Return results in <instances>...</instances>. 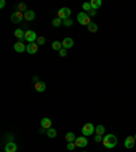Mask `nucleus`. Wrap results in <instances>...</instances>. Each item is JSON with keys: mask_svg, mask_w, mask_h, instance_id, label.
<instances>
[{"mask_svg": "<svg viewBox=\"0 0 136 152\" xmlns=\"http://www.w3.org/2000/svg\"><path fill=\"white\" fill-rule=\"evenodd\" d=\"M102 144L105 145V148H108V149H113V148L117 145V137H116L113 133L105 134L104 140H102Z\"/></svg>", "mask_w": 136, "mask_h": 152, "instance_id": "f257e3e1", "label": "nucleus"}, {"mask_svg": "<svg viewBox=\"0 0 136 152\" xmlns=\"http://www.w3.org/2000/svg\"><path fill=\"white\" fill-rule=\"evenodd\" d=\"M76 21L80 23L82 26H89V25L91 23L90 16H89V15H87L84 11H82V12L78 14V15H76Z\"/></svg>", "mask_w": 136, "mask_h": 152, "instance_id": "f03ea898", "label": "nucleus"}, {"mask_svg": "<svg viewBox=\"0 0 136 152\" xmlns=\"http://www.w3.org/2000/svg\"><path fill=\"white\" fill-rule=\"evenodd\" d=\"M71 14H72L71 8H68V7H63V8H60L59 11H57V18H60L61 21H65V19L71 18Z\"/></svg>", "mask_w": 136, "mask_h": 152, "instance_id": "7ed1b4c3", "label": "nucleus"}, {"mask_svg": "<svg viewBox=\"0 0 136 152\" xmlns=\"http://www.w3.org/2000/svg\"><path fill=\"white\" fill-rule=\"evenodd\" d=\"M95 132V126L91 124V122H87V124H84L83 125V128H82V134L83 136H91V134Z\"/></svg>", "mask_w": 136, "mask_h": 152, "instance_id": "20e7f679", "label": "nucleus"}, {"mask_svg": "<svg viewBox=\"0 0 136 152\" xmlns=\"http://www.w3.org/2000/svg\"><path fill=\"white\" fill-rule=\"evenodd\" d=\"M37 33L33 31V30H27V31H25V41H26L27 44H34V42H37Z\"/></svg>", "mask_w": 136, "mask_h": 152, "instance_id": "39448f33", "label": "nucleus"}, {"mask_svg": "<svg viewBox=\"0 0 136 152\" xmlns=\"http://www.w3.org/2000/svg\"><path fill=\"white\" fill-rule=\"evenodd\" d=\"M23 19H25V15H23V12H21V11H15V12L11 15V22L12 23H19V22H22Z\"/></svg>", "mask_w": 136, "mask_h": 152, "instance_id": "423d86ee", "label": "nucleus"}, {"mask_svg": "<svg viewBox=\"0 0 136 152\" xmlns=\"http://www.w3.org/2000/svg\"><path fill=\"white\" fill-rule=\"evenodd\" d=\"M89 144V141H87L86 136H80V137H76V140H75V145L79 148H84Z\"/></svg>", "mask_w": 136, "mask_h": 152, "instance_id": "0eeeda50", "label": "nucleus"}, {"mask_svg": "<svg viewBox=\"0 0 136 152\" xmlns=\"http://www.w3.org/2000/svg\"><path fill=\"white\" fill-rule=\"evenodd\" d=\"M26 46L27 45H25L22 41H18L16 44H14V50L16 53H23V52H26Z\"/></svg>", "mask_w": 136, "mask_h": 152, "instance_id": "6e6552de", "label": "nucleus"}, {"mask_svg": "<svg viewBox=\"0 0 136 152\" xmlns=\"http://www.w3.org/2000/svg\"><path fill=\"white\" fill-rule=\"evenodd\" d=\"M16 151H18V145H16V143H14V141H8V143L5 144L4 152H16Z\"/></svg>", "mask_w": 136, "mask_h": 152, "instance_id": "1a4fd4ad", "label": "nucleus"}, {"mask_svg": "<svg viewBox=\"0 0 136 152\" xmlns=\"http://www.w3.org/2000/svg\"><path fill=\"white\" fill-rule=\"evenodd\" d=\"M135 143H136L135 137H133V136H128L127 139H125V141H124V145H125V148L131 149V148L135 147Z\"/></svg>", "mask_w": 136, "mask_h": 152, "instance_id": "9d476101", "label": "nucleus"}, {"mask_svg": "<svg viewBox=\"0 0 136 152\" xmlns=\"http://www.w3.org/2000/svg\"><path fill=\"white\" fill-rule=\"evenodd\" d=\"M61 44H63V48H64V49H71V48H73V40L71 38V37H67V38H64Z\"/></svg>", "mask_w": 136, "mask_h": 152, "instance_id": "9b49d317", "label": "nucleus"}, {"mask_svg": "<svg viewBox=\"0 0 136 152\" xmlns=\"http://www.w3.org/2000/svg\"><path fill=\"white\" fill-rule=\"evenodd\" d=\"M41 128H44V129H50L52 128V120L50 118H48V117H45V118H42L41 120Z\"/></svg>", "mask_w": 136, "mask_h": 152, "instance_id": "f8f14e48", "label": "nucleus"}, {"mask_svg": "<svg viewBox=\"0 0 136 152\" xmlns=\"http://www.w3.org/2000/svg\"><path fill=\"white\" fill-rule=\"evenodd\" d=\"M37 50H38V44H27V46H26V52L29 54H34V53H37Z\"/></svg>", "mask_w": 136, "mask_h": 152, "instance_id": "ddd939ff", "label": "nucleus"}, {"mask_svg": "<svg viewBox=\"0 0 136 152\" xmlns=\"http://www.w3.org/2000/svg\"><path fill=\"white\" fill-rule=\"evenodd\" d=\"M23 15H25V19H26L27 22H32V21H34V18H36V14H34V11H32V10H27Z\"/></svg>", "mask_w": 136, "mask_h": 152, "instance_id": "4468645a", "label": "nucleus"}, {"mask_svg": "<svg viewBox=\"0 0 136 152\" xmlns=\"http://www.w3.org/2000/svg\"><path fill=\"white\" fill-rule=\"evenodd\" d=\"M34 88H36L37 92H44V91L46 90V84L44 83V81H38V83L34 84Z\"/></svg>", "mask_w": 136, "mask_h": 152, "instance_id": "2eb2a0df", "label": "nucleus"}, {"mask_svg": "<svg viewBox=\"0 0 136 152\" xmlns=\"http://www.w3.org/2000/svg\"><path fill=\"white\" fill-rule=\"evenodd\" d=\"M14 34H15V37H16L19 41H23V40H25V31H23L22 29H16V30L14 31Z\"/></svg>", "mask_w": 136, "mask_h": 152, "instance_id": "dca6fc26", "label": "nucleus"}, {"mask_svg": "<svg viewBox=\"0 0 136 152\" xmlns=\"http://www.w3.org/2000/svg\"><path fill=\"white\" fill-rule=\"evenodd\" d=\"M90 4H91V8L97 11V10H98L101 5H102V1H101V0H91Z\"/></svg>", "mask_w": 136, "mask_h": 152, "instance_id": "f3484780", "label": "nucleus"}, {"mask_svg": "<svg viewBox=\"0 0 136 152\" xmlns=\"http://www.w3.org/2000/svg\"><path fill=\"white\" fill-rule=\"evenodd\" d=\"M65 140H67L68 143H73V141L76 140V136H75L73 132H68V133L65 134Z\"/></svg>", "mask_w": 136, "mask_h": 152, "instance_id": "a211bd4d", "label": "nucleus"}, {"mask_svg": "<svg viewBox=\"0 0 136 152\" xmlns=\"http://www.w3.org/2000/svg\"><path fill=\"white\" fill-rule=\"evenodd\" d=\"M105 126L104 125H98L95 126V134H100V136H105Z\"/></svg>", "mask_w": 136, "mask_h": 152, "instance_id": "6ab92c4d", "label": "nucleus"}, {"mask_svg": "<svg viewBox=\"0 0 136 152\" xmlns=\"http://www.w3.org/2000/svg\"><path fill=\"white\" fill-rule=\"evenodd\" d=\"M46 136H48V137H50V139H54V137L57 136V130L53 129V128H50V129L46 130Z\"/></svg>", "mask_w": 136, "mask_h": 152, "instance_id": "aec40b11", "label": "nucleus"}, {"mask_svg": "<svg viewBox=\"0 0 136 152\" xmlns=\"http://www.w3.org/2000/svg\"><path fill=\"white\" fill-rule=\"evenodd\" d=\"M52 49H53V50H57V52H59L60 49H63V44H61L60 41H54L53 44H52Z\"/></svg>", "mask_w": 136, "mask_h": 152, "instance_id": "412c9836", "label": "nucleus"}, {"mask_svg": "<svg viewBox=\"0 0 136 152\" xmlns=\"http://www.w3.org/2000/svg\"><path fill=\"white\" fill-rule=\"evenodd\" d=\"M87 29H89V31H90V33H97V31H98V26H97L94 22H91L90 25L87 26Z\"/></svg>", "mask_w": 136, "mask_h": 152, "instance_id": "4be33fe9", "label": "nucleus"}, {"mask_svg": "<svg viewBox=\"0 0 136 152\" xmlns=\"http://www.w3.org/2000/svg\"><path fill=\"white\" fill-rule=\"evenodd\" d=\"M61 25H63V21L60 18H54L53 21H52V26L53 27H60Z\"/></svg>", "mask_w": 136, "mask_h": 152, "instance_id": "5701e85b", "label": "nucleus"}, {"mask_svg": "<svg viewBox=\"0 0 136 152\" xmlns=\"http://www.w3.org/2000/svg\"><path fill=\"white\" fill-rule=\"evenodd\" d=\"M16 8H18V11H21V12H23V14H25L27 10H29V8H27V5L25 4V3H19Z\"/></svg>", "mask_w": 136, "mask_h": 152, "instance_id": "b1692460", "label": "nucleus"}, {"mask_svg": "<svg viewBox=\"0 0 136 152\" xmlns=\"http://www.w3.org/2000/svg\"><path fill=\"white\" fill-rule=\"evenodd\" d=\"M82 8H83V11H84V12H89L90 10H93V8H91L90 1H89V3H83V4H82Z\"/></svg>", "mask_w": 136, "mask_h": 152, "instance_id": "393cba45", "label": "nucleus"}, {"mask_svg": "<svg viewBox=\"0 0 136 152\" xmlns=\"http://www.w3.org/2000/svg\"><path fill=\"white\" fill-rule=\"evenodd\" d=\"M72 22H73L72 19L68 18V19H65V21H63V25H64L65 27H71V26H72Z\"/></svg>", "mask_w": 136, "mask_h": 152, "instance_id": "a878e982", "label": "nucleus"}, {"mask_svg": "<svg viewBox=\"0 0 136 152\" xmlns=\"http://www.w3.org/2000/svg\"><path fill=\"white\" fill-rule=\"evenodd\" d=\"M102 140H104V136L95 134V137H94V141H95V143H102Z\"/></svg>", "mask_w": 136, "mask_h": 152, "instance_id": "bb28decb", "label": "nucleus"}, {"mask_svg": "<svg viewBox=\"0 0 136 152\" xmlns=\"http://www.w3.org/2000/svg\"><path fill=\"white\" fill-rule=\"evenodd\" d=\"M75 147H76V145H75V143H67V149H68V151H73V149H75Z\"/></svg>", "mask_w": 136, "mask_h": 152, "instance_id": "cd10ccee", "label": "nucleus"}, {"mask_svg": "<svg viewBox=\"0 0 136 152\" xmlns=\"http://www.w3.org/2000/svg\"><path fill=\"white\" fill-rule=\"evenodd\" d=\"M45 37H38V38H37V44L38 45H44L45 44Z\"/></svg>", "mask_w": 136, "mask_h": 152, "instance_id": "c85d7f7f", "label": "nucleus"}, {"mask_svg": "<svg viewBox=\"0 0 136 152\" xmlns=\"http://www.w3.org/2000/svg\"><path fill=\"white\" fill-rule=\"evenodd\" d=\"M67 49H64V48H63V49H60L59 50V56H60V57H65V56H67Z\"/></svg>", "mask_w": 136, "mask_h": 152, "instance_id": "c756f323", "label": "nucleus"}, {"mask_svg": "<svg viewBox=\"0 0 136 152\" xmlns=\"http://www.w3.org/2000/svg\"><path fill=\"white\" fill-rule=\"evenodd\" d=\"M87 15H89V16H95V15H97V11H95V10H90V11H89V12H86Z\"/></svg>", "mask_w": 136, "mask_h": 152, "instance_id": "7c9ffc66", "label": "nucleus"}, {"mask_svg": "<svg viewBox=\"0 0 136 152\" xmlns=\"http://www.w3.org/2000/svg\"><path fill=\"white\" fill-rule=\"evenodd\" d=\"M5 7V0H0V8L3 10Z\"/></svg>", "mask_w": 136, "mask_h": 152, "instance_id": "2f4dec72", "label": "nucleus"}, {"mask_svg": "<svg viewBox=\"0 0 136 152\" xmlns=\"http://www.w3.org/2000/svg\"><path fill=\"white\" fill-rule=\"evenodd\" d=\"M33 81H34V84H36V83H38V81H40L38 76H33Z\"/></svg>", "mask_w": 136, "mask_h": 152, "instance_id": "473e14b6", "label": "nucleus"}, {"mask_svg": "<svg viewBox=\"0 0 136 152\" xmlns=\"http://www.w3.org/2000/svg\"><path fill=\"white\" fill-rule=\"evenodd\" d=\"M38 132H40V133H45L46 129H44V128H40V130H38Z\"/></svg>", "mask_w": 136, "mask_h": 152, "instance_id": "72a5a7b5", "label": "nucleus"}, {"mask_svg": "<svg viewBox=\"0 0 136 152\" xmlns=\"http://www.w3.org/2000/svg\"><path fill=\"white\" fill-rule=\"evenodd\" d=\"M133 137H135V140H136V134H135V136H133Z\"/></svg>", "mask_w": 136, "mask_h": 152, "instance_id": "f704fd0d", "label": "nucleus"}, {"mask_svg": "<svg viewBox=\"0 0 136 152\" xmlns=\"http://www.w3.org/2000/svg\"><path fill=\"white\" fill-rule=\"evenodd\" d=\"M83 152H86V151H83Z\"/></svg>", "mask_w": 136, "mask_h": 152, "instance_id": "c9c22d12", "label": "nucleus"}]
</instances>
